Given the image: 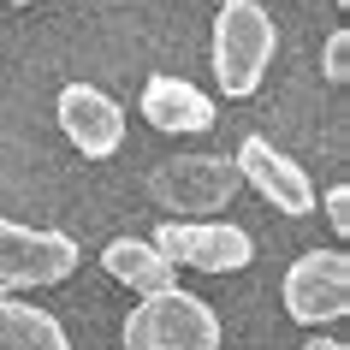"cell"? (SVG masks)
I'll return each instance as SVG.
<instances>
[{"instance_id":"6da1fadb","label":"cell","mask_w":350,"mask_h":350,"mask_svg":"<svg viewBox=\"0 0 350 350\" xmlns=\"http://www.w3.org/2000/svg\"><path fill=\"white\" fill-rule=\"evenodd\" d=\"M273 48H279V30L261 0H220V12H214V77L232 101L261 90Z\"/></svg>"},{"instance_id":"7a4b0ae2","label":"cell","mask_w":350,"mask_h":350,"mask_svg":"<svg viewBox=\"0 0 350 350\" xmlns=\"http://www.w3.org/2000/svg\"><path fill=\"white\" fill-rule=\"evenodd\" d=\"M125 350H220V314L178 285L148 291L125 314Z\"/></svg>"},{"instance_id":"3957f363","label":"cell","mask_w":350,"mask_h":350,"mask_svg":"<svg viewBox=\"0 0 350 350\" xmlns=\"http://www.w3.org/2000/svg\"><path fill=\"white\" fill-rule=\"evenodd\" d=\"M238 166L226 161V154H172L148 172V196L166 208V214H214L238 196Z\"/></svg>"},{"instance_id":"277c9868","label":"cell","mask_w":350,"mask_h":350,"mask_svg":"<svg viewBox=\"0 0 350 350\" xmlns=\"http://www.w3.org/2000/svg\"><path fill=\"white\" fill-rule=\"evenodd\" d=\"M77 273V243L54 226H24L0 214V291L59 285Z\"/></svg>"},{"instance_id":"5b68a950","label":"cell","mask_w":350,"mask_h":350,"mask_svg":"<svg viewBox=\"0 0 350 350\" xmlns=\"http://www.w3.org/2000/svg\"><path fill=\"white\" fill-rule=\"evenodd\" d=\"M148 243L172 267H202V273H238L256 256V238L232 220H166V226H154Z\"/></svg>"},{"instance_id":"8992f818","label":"cell","mask_w":350,"mask_h":350,"mask_svg":"<svg viewBox=\"0 0 350 350\" xmlns=\"http://www.w3.org/2000/svg\"><path fill=\"white\" fill-rule=\"evenodd\" d=\"M350 309V261L345 250H309L285 267V314L303 327H327Z\"/></svg>"},{"instance_id":"52a82bcc","label":"cell","mask_w":350,"mask_h":350,"mask_svg":"<svg viewBox=\"0 0 350 350\" xmlns=\"http://www.w3.org/2000/svg\"><path fill=\"white\" fill-rule=\"evenodd\" d=\"M59 131H66V143L77 154L107 161L113 148L125 143V107L107 90H95V83H66L59 90Z\"/></svg>"},{"instance_id":"ba28073f","label":"cell","mask_w":350,"mask_h":350,"mask_svg":"<svg viewBox=\"0 0 350 350\" xmlns=\"http://www.w3.org/2000/svg\"><path fill=\"white\" fill-rule=\"evenodd\" d=\"M238 178L250 190H261L267 196V208H279V214H309L321 196H314V185H309V172L291 161V154H279L267 137H243V148H238Z\"/></svg>"},{"instance_id":"9c48e42d","label":"cell","mask_w":350,"mask_h":350,"mask_svg":"<svg viewBox=\"0 0 350 350\" xmlns=\"http://www.w3.org/2000/svg\"><path fill=\"white\" fill-rule=\"evenodd\" d=\"M143 119L166 137H196L214 125V95H202L185 77H148L143 83Z\"/></svg>"},{"instance_id":"30bf717a","label":"cell","mask_w":350,"mask_h":350,"mask_svg":"<svg viewBox=\"0 0 350 350\" xmlns=\"http://www.w3.org/2000/svg\"><path fill=\"white\" fill-rule=\"evenodd\" d=\"M101 267H107L119 285H131V291H166L172 279H178V267L154 250L148 238H113L107 250H101Z\"/></svg>"},{"instance_id":"8fae6325","label":"cell","mask_w":350,"mask_h":350,"mask_svg":"<svg viewBox=\"0 0 350 350\" xmlns=\"http://www.w3.org/2000/svg\"><path fill=\"white\" fill-rule=\"evenodd\" d=\"M0 350H72V338L48 309L0 297Z\"/></svg>"},{"instance_id":"7c38bea8","label":"cell","mask_w":350,"mask_h":350,"mask_svg":"<svg viewBox=\"0 0 350 350\" xmlns=\"http://www.w3.org/2000/svg\"><path fill=\"white\" fill-rule=\"evenodd\" d=\"M350 77V30H332L327 36V83H345Z\"/></svg>"},{"instance_id":"4fadbf2b","label":"cell","mask_w":350,"mask_h":350,"mask_svg":"<svg viewBox=\"0 0 350 350\" xmlns=\"http://www.w3.org/2000/svg\"><path fill=\"white\" fill-rule=\"evenodd\" d=\"M327 220H332L338 238L350 232V185H332V190H327Z\"/></svg>"},{"instance_id":"5bb4252c","label":"cell","mask_w":350,"mask_h":350,"mask_svg":"<svg viewBox=\"0 0 350 350\" xmlns=\"http://www.w3.org/2000/svg\"><path fill=\"white\" fill-rule=\"evenodd\" d=\"M303 350H345V345H338V338H309Z\"/></svg>"},{"instance_id":"9a60e30c","label":"cell","mask_w":350,"mask_h":350,"mask_svg":"<svg viewBox=\"0 0 350 350\" xmlns=\"http://www.w3.org/2000/svg\"><path fill=\"white\" fill-rule=\"evenodd\" d=\"M12 6H30V0H12Z\"/></svg>"},{"instance_id":"2e32d148","label":"cell","mask_w":350,"mask_h":350,"mask_svg":"<svg viewBox=\"0 0 350 350\" xmlns=\"http://www.w3.org/2000/svg\"><path fill=\"white\" fill-rule=\"evenodd\" d=\"M338 6H350V0H338Z\"/></svg>"}]
</instances>
